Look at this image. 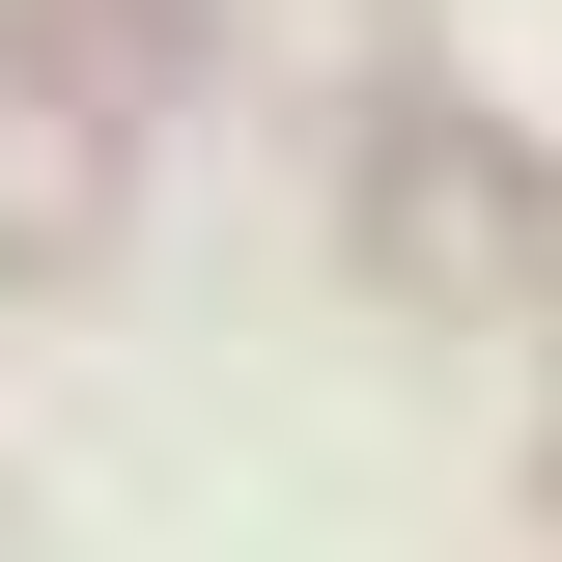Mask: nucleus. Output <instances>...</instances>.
<instances>
[{
  "label": "nucleus",
  "mask_w": 562,
  "mask_h": 562,
  "mask_svg": "<svg viewBox=\"0 0 562 562\" xmlns=\"http://www.w3.org/2000/svg\"><path fill=\"white\" fill-rule=\"evenodd\" d=\"M366 281H422V310H506V281H562V169H506L479 113H422L394 85V140H366Z\"/></svg>",
  "instance_id": "1"
},
{
  "label": "nucleus",
  "mask_w": 562,
  "mask_h": 562,
  "mask_svg": "<svg viewBox=\"0 0 562 562\" xmlns=\"http://www.w3.org/2000/svg\"><path fill=\"white\" fill-rule=\"evenodd\" d=\"M0 254H29V281L113 254V140H85V113H0Z\"/></svg>",
  "instance_id": "2"
}]
</instances>
